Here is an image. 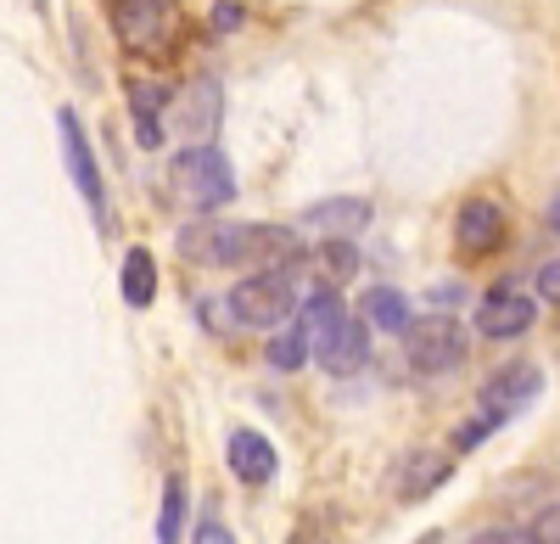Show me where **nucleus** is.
Masks as SVG:
<instances>
[{
  "label": "nucleus",
  "mask_w": 560,
  "mask_h": 544,
  "mask_svg": "<svg viewBox=\"0 0 560 544\" xmlns=\"http://www.w3.org/2000/svg\"><path fill=\"white\" fill-rule=\"evenodd\" d=\"M538 387H544V371L527 366V359H516V366H504L499 377H488V387H482V410L499 416V421H510V416L522 410V404L538 398Z\"/></svg>",
  "instance_id": "f8f14e48"
},
{
  "label": "nucleus",
  "mask_w": 560,
  "mask_h": 544,
  "mask_svg": "<svg viewBox=\"0 0 560 544\" xmlns=\"http://www.w3.org/2000/svg\"><path fill=\"white\" fill-rule=\"evenodd\" d=\"M549 224H555V231H560V197L549 202Z\"/></svg>",
  "instance_id": "cd10ccee"
},
{
  "label": "nucleus",
  "mask_w": 560,
  "mask_h": 544,
  "mask_svg": "<svg viewBox=\"0 0 560 544\" xmlns=\"http://www.w3.org/2000/svg\"><path fill=\"white\" fill-rule=\"evenodd\" d=\"M303 359H308V337H303L298 321H287V326L269 337V366H275L280 377H292V371H303Z\"/></svg>",
  "instance_id": "aec40b11"
},
{
  "label": "nucleus",
  "mask_w": 560,
  "mask_h": 544,
  "mask_svg": "<svg viewBox=\"0 0 560 544\" xmlns=\"http://www.w3.org/2000/svg\"><path fill=\"white\" fill-rule=\"evenodd\" d=\"M158 298V258L147 247H129L124 253V303L129 309H147Z\"/></svg>",
  "instance_id": "a211bd4d"
},
{
  "label": "nucleus",
  "mask_w": 560,
  "mask_h": 544,
  "mask_svg": "<svg viewBox=\"0 0 560 544\" xmlns=\"http://www.w3.org/2000/svg\"><path fill=\"white\" fill-rule=\"evenodd\" d=\"M499 427H504L499 416H488V410H477V416H471V421H465V427H454V449H459V455H471V449H477V443H482L488 432H499Z\"/></svg>",
  "instance_id": "4be33fe9"
},
{
  "label": "nucleus",
  "mask_w": 560,
  "mask_h": 544,
  "mask_svg": "<svg viewBox=\"0 0 560 544\" xmlns=\"http://www.w3.org/2000/svg\"><path fill=\"white\" fill-rule=\"evenodd\" d=\"M538 298H544L549 309H560V258H549V264L538 269Z\"/></svg>",
  "instance_id": "393cba45"
},
{
  "label": "nucleus",
  "mask_w": 560,
  "mask_h": 544,
  "mask_svg": "<svg viewBox=\"0 0 560 544\" xmlns=\"http://www.w3.org/2000/svg\"><path fill=\"white\" fill-rule=\"evenodd\" d=\"M168 192L179 208L208 219L224 202H236V169H230V158L219 147H179L168 163Z\"/></svg>",
  "instance_id": "7ed1b4c3"
},
{
  "label": "nucleus",
  "mask_w": 560,
  "mask_h": 544,
  "mask_svg": "<svg viewBox=\"0 0 560 544\" xmlns=\"http://www.w3.org/2000/svg\"><path fill=\"white\" fill-rule=\"evenodd\" d=\"M242 18H247V12L236 7V0H219V7H213V28H219V34H230V28H242Z\"/></svg>",
  "instance_id": "bb28decb"
},
{
  "label": "nucleus",
  "mask_w": 560,
  "mask_h": 544,
  "mask_svg": "<svg viewBox=\"0 0 560 544\" xmlns=\"http://www.w3.org/2000/svg\"><path fill=\"white\" fill-rule=\"evenodd\" d=\"M533 321H538V303H533L527 292H516V287H493V292L477 303V332L493 337V343H504V337H527Z\"/></svg>",
  "instance_id": "1a4fd4ad"
},
{
  "label": "nucleus",
  "mask_w": 560,
  "mask_h": 544,
  "mask_svg": "<svg viewBox=\"0 0 560 544\" xmlns=\"http://www.w3.org/2000/svg\"><path fill=\"white\" fill-rule=\"evenodd\" d=\"M57 129H62V158H68V174H73V186H79L84 208L96 213V219H107V186H102L96 152H90V141H84L79 113H73V107H62V113H57Z\"/></svg>",
  "instance_id": "423d86ee"
},
{
  "label": "nucleus",
  "mask_w": 560,
  "mask_h": 544,
  "mask_svg": "<svg viewBox=\"0 0 560 544\" xmlns=\"http://www.w3.org/2000/svg\"><path fill=\"white\" fill-rule=\"evenodd\" d=\"M538 544H560V500L555 506H544L538 517H533V528H527Z\"/></svg>",
  "instance_id": "5701e85b"
},
{
  "label": "nucleus",
  "mask_w": 560,
  "mask_h": 544,
  "mask_svg": "<svg viewBox=\"0 0 560 544\" xmlns=\"http://www.w3.org/2000/svg\"><path fill=\"white\" fill-rule=\"evenodd\" d=\"M364 359H370V326L364 321H348L342 326V337H337V348L319 359L331 377H353V371H364Z\"/></svg>",
  "instance_id": "6ab92c4d"
},
{
  "label": "nucleus",
  "mask_w": 560,
  "mask_h": 544,
  "mask_svg": "<svg viewBox=\"0 0 560 544\" xmlns=\"http://www.w3.org/2000/svg\"><path fill=\"white\" fill-rule=\"evenodd\" d=\"M224 461H230V472H236L242 483H269L275 477V443L264 438V432H253V427H236L230 432V449H224Z\"/></svg>",
  "instance_id": "2eb2a0df"
},
{
  "label": "nucleus",
  "mask_w": 560,
  "mask_h": 544,
  "mask_svg": "<svg viewBox=\"0 0 560 544\" xmlns=\"http://www.w3.org/2000/svg\"><path fill=\"white\" fill-rule=\"evenodd\" d=\"M185 264L202 269H298L303 242L287 231V224H236V219H197L174 236Z\"/></svg>",
  "instance_id": "f257e3e1"
},
{
  "label": "nucleus",
  "mask_w": 560,
  "mask_h": 544,
  "mask_svg": "<svg viewBox=\"0 0 560 544\" xmlns=\"http://www.w3.org/2000/svg\"><path fill=\"white\" fill-rule=\"evenodd\" d=\"M107 23L129 57L168 62L185 39V12L174 0H107Z\"/></svg>",
  "instance_id": "f03ea898"
},
{
  "label": "nucleus",
  "mask_w": 560,
  "mask_h": 544,
  "mask_svg": "<svg viewBox=\"0 0 560 544\" xmlns=\"http://www.w3.org/2000/svg\"><path fill=\"white\" fill-rule=\"evenodd\" d=\"M124 96H129V113H135V135H140V147L158 152L163 147V113H168V84L158 79H140L129 73L124 79Z\"/></svg>",
  "instance_id": "ddd939ff"
},
{
  "label": "nucleus",
  "mask_w": 560,
  "mask_h": 544,
  "mask_svg": "<svg viewBox=\"0 0 560 544\" xmlns=\"http://www.w3.org/2000/svg\"><path fill=\"white\" fill-rule=\"evenodd\" d=\"M185 533V483L168 477L163 483V511H158V544H179Z\"/></svg>",
  "instance_id": "412c9836"
},
{
  "label": "nucleus",
  "mask_w": 560,
  "mask_h": 544,
  "mask_svg": "<svg viewBox=\"0 0 560 544\" xmlns=\"http://www.w3.org/2000/svg\"><path fill=\"white\" fill-rule=\"evenodd\" d=\"M420 544H443V533H420Z\"/></svg>",
  "instance_id": "c85d7f7f"
},
{
  "label": "nucleus",
  "mask_w": 560,
  "mask_h": 544,
  "mask_svg": "<svg viewBox=\"0 0 560 544\" xmlns=\"http://www.w3.org/2000/svg\"><path fill=\"white\" fill-rule=\"evenodd\" d=\"M465 354H471V337L454 314H427V321H409L404 326V359L409 371L420 377H448L465 366Z\"/></svg>",
  "instance_id": "39448f33"
},
{
  "label": "nucleus",
  "mask_w": 560,
  "mask_h": 544,
  "mask_svg": "<svg viewBox=\"0 0 560 544\" xmlns=\"http://www.w3.org/2000/svg\"><path fill=\"white\" fill-rule=\"evenodd\" d=\"M314 276H319V292H337L342 281L359 276V247L353 242H319L314 247Z\"/></svg>",
  "instance_id": "f3484780"
},
{
  "label": "nucleus",
  "mask_w": 560,
  "mask_h": 544,
  "mask_svg": "<svg viewBox=\"0 0 560 544\" xmlns=\"http://www.w3.org/2000/svg\"><path fill=\"white\" fill-rule=\"evenodd\" d=\"M359 321H364L370 332H393V337H404V326L415 321V314H409V298H404L398 287H370Z\"/></svg>",
  "instance_id": "dca6fc26"
},
{
  "label": "nucleus",
  "mask_w": 560,
  "mask_h": 544,
  "mask_svg": "<svg viewBox=\"0 0 560 544\" xmlns=\"http://www.w3.org/2000/svg\"><path fill=\"white\" fill-rule=\"evenodd\" d=\"M353 321L348 314V303H342V292H314V298H303L298 303V326H303V337H308V354L314 359H325L337 348V337H342V326Z\"/></svg>",
  "instance_id": "9b49d317"
},
{
  "label": "nucleus",
  "mask_w": 560,
  "mask_h": 544,
  "mask_svg": "<svg viewBox=\"0 0 560 544\" xmlns=\"http://www.w3.org/2000/svg\"><path fill=\"white\" fill-rule=\"evenodd\" d=\"M376 219V202L370 197H325V202H308L298 213L303 231H319V242H353L359 231H370Z\"/></svg>",
  "instance_id": "6e6552de"
},
{
  "label": "nucleus",
  "mask_w": 560,
  "mask_h": 544,
  "mask_svg": "<svg viewBox=\"0 0 560 544\" xmlns=\"http://www.w3.org/2000/svg\"><path fill=\"white\" fill-rule=\"evenodd\" d=\"M448 472H454V461L443 455V449H415V455L398 466V500L404 506H415V500H427V494H438L443 483H448Z\"/></svg>",
  "instance_id": "4468645a"
},
{
  "label": "nucleus",
  "mask_w": 560,
  "mask_h": 544,
  "mask_svg": "<svg viewBox=\"0 0 560 544\" xmlns=\"http://www.w3.org/2000/svg\"><path fill=\"white\" fill-rule=\"evenodd\" d=\"M34 7H45V0H34Z\"/></svg>",
  "instance_id": "c756f323"
},
{
  "label": "nucleus",
  "mask_w": 560,
  "mask_h": 544,
  "mask_svg": "<svg viewBox=\"0 0 560 544\" xmlns=\"http://www.w3.org/2000/svg\"><path fill=\"white\" fill-rule=\"evenodd\" d=\"M224 90H219V79H191L179 90V102H168V118H174V129L185 135L191 147H213V129H219V118H224Z\"/></svg>",
  "instance_id": "0eeeda50"
},
{
  "label": "nucleus",
  "mask_w": 560,
  "mask_h": 544,
  "mask_svg": "<svg viewBox=\"0 0 560 544\" xmlns=\"http://www.w3.org/2000/svg\"><path fill=\"white\" fill-rule=\"evenodd\" d=\"M504 236H510V213H504L493 197H471V202L454 213V242H459V253L488 258Z\"/></svg>",
  "instance_id": "9d476101"
},
{
  "label": "nucleus",
  "mask_w": 560,
  "mask_h": 544,
  "mask_svg": "<svg viewBox=\"0 0 560 544\" xmlns=\"http://www.w3.org/2000/svg\"><path fill=\"white\" fill-rule=\"evenodd\" d=\"M230 321L253 326V332H280L287 321H298V276L292 269H258V276L230 287Z\"/></svg>",
  "instance_id": "20e7f679"
},
{
  "label": "nucleus",
  "mask_w": 560,
  "mask_h": 544,
  "mask_svg": "<svg viewBox=\"0 0 560 544\" xmlns=\"http://www.w3.org/2000/svg\"><path fill=\"white\" fill-rule=\"evenodd\" d=\"M471 544H538L527 528H482V533H471Z\"/></svg>",
  "instance_id": "b1692460"
},
{
  "label": "nucleus",
  "mask_w": 560,
  "mask_h": 544,
  "mask_svg": "<svg viewBox=\"0 0 560 544\" xmlns=\"http://www.w3.org/2000/svg\"><path fill=\"white\" fill-rule=\"evenodd\" d=\"M191 544H236V533H230L219 517H202V528L191 533Z\"/></svg>",
  "instance_id": "a878e982"
}]
</instances>
